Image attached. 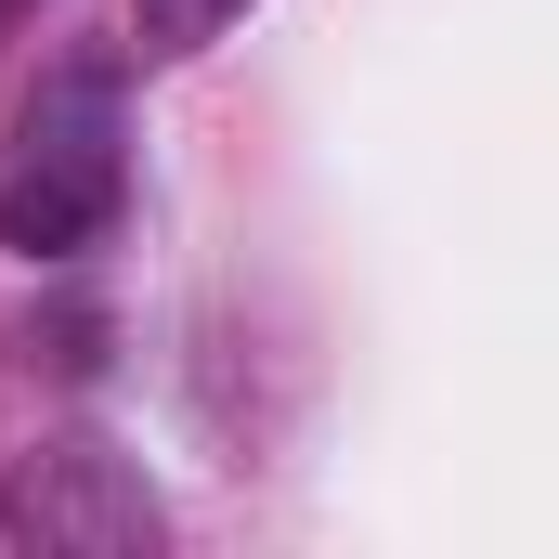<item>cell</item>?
<instances>
[{"mask_svg": "<svg viewBox=\"0 0 559 559\" xmlns=\"http://www.w3.org/2000/svg\"><path fill=\"white\" fill-rule=\"evenodd\" d=\"M235 13H248V0H131V52L143 66H195Z\"/></svg>", "mask_w": 559, "mask_h": 559, "instance_id": "cell-3", "label": "cell"}, {"mask_svg": "<svg viewBox=\"0 0 559 559\" xmlns=\"http://www.w3.org/2000/svg\"><path fill=\"white\" fill-rule=\"evenodd\" d=\"M0 534L26 559H143L169 534V508H156V481L118 442H39L0 481Z\"/></svg>", "mask_w": 559, "mask_h": 559, "instance_id": "cell-2", "label": "cell"}, {"mask_svg": "<svg viewBox=\"0 0 559 559\" xmlns=\"http://www.w3.org/2000/svg\"><path fill=\"white\" fill-rule=\"evenodd\" d=\"M131 209V131H118V66H52L0 156V248L13 261H79Z\"/></svg>", "mask_w": 559, "mask_h": 559, "instance_id": "cell-1", "label": "cell"}]
</instances>
